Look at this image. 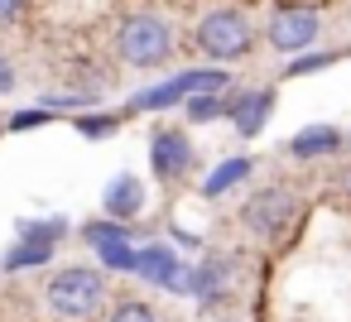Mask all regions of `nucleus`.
Listing matches in <instances>:
<instances>
[{
	"label": "nucleus",
	"instance_id": "nucleus-8",
	"mask_svg": "<svg viewBox=\"0 0 351 322\" xmlns=\"http://www.w3.org/2000/svg\"><path fill=\"white\" fill-rule=\"evenodd\" d=\"M130 269H140L149 284L183 288V279H178V260H173V250H169V245H145V250L135 255V264H130Z\"/></svg>",
	"mask_w": 351,
	"mask_h": 322
},
{
	"label": "nucleus",
	"instance_id": "nucleus-5",
	"mask_svg": "<svg viewBox=\"0 0 351 322\" xmlns=\"http://www.w3.org/2000/svg\"><path fill=\"white\" fill-rule=\"evenodd\" d=\"M221 87H226V73H221V68H202V73H183V77H173L169 87H149V92H140L135 106H140V111H154V106H173V101H183V97H193V92H221Z\"/></svg>",
	"mask_w": 351,
	"mask_h": 322
},
{
	"label": "nucleus",
	"instance_id": "nucleus-9",
	"mask_svg": "<svg viewBox=\"0 0 351 322\" xmlns=\"http://www.w3.org/2000/svg\"><path fill=\"white\" fill-rule=\"evenodd\" d=\"M140 207H145L140 178H130V173L111 178V188H106V212H111L116 221H130V216H140Z\"/></svg>",
	"mask_w": 351,
	"mask_h": 322
},
{
	"label": "nucleus",
	"instance_id": "nucleus-3",
	"mask_svg": "<svg viewBox=\"0 0 351 322\" xmlns=\"http://www.w3.org/2000/svg\"><path fill=\"white\" fill-rule=\"evenodd\" d=\"M197 49L207 58H241L250 49V20L241 10H212L202 25H197Z\"/></svg>",
	"mask_w": 351,
	"mask_h": 322
},
{
	"label": "nucleus",
	"instance_id": "nucleus-11",
	"mask_svg": "<svg viewBox=\"0 0 351 322\" xmlns=\"http://www.w3.org/2000/svg\"><path fill=\"white\" fill-rule=\"evenodd\" d=\"M269 106H274V92H245V97H236V101H231V116H236L241 135H255V130L265 125Z\"/></svg>",
	"mask_w": 351,
	"mask_h": 322
},
{
	"label": "nucleus",
	"instance_id": "nucleus-4",
	"mask_svg": "<svg viewBox=\"0 0 351 322\" xmlns=\"http://www.w3.org/2000/svg\"><path fill=\"white\" fill-rule=\"evenodd\" d=\"M293 212H298V202H293L289 188H265V193H255L245 202V226L260 231V236H284Z\"/></svg>",
	"mask_w": 351,
	"mask_h": 322
},
{
	"label": "nucleus",
	"instance_id": "nucleus-16",
	"mask_svg": "<svg viewBox=\"0 0 351 322\" xmlns=\"http://www.w3.org/2000/svg\"><path fill=\"white\" fill-rule=\"evenodd\" d=\"M20 236H25V240H44V245H53V240L63 236V221H58V216H53V221H25Z\"/></svg>",
	"mask_w": 351,
	"mask_h": 322
},
{
	"label": "nucleus",
	"instance_id": "nucleus-18",
	"mask_svg": "<svg viewBox=\"0 0 351 322\" xmlns=\"http://www.w3.org/2000/svg\"><path fill=\"white\" fill-rule=\"evenodd\" d=\"M188 116H193V121H212V116H221V101H217L212 92H193V97H188Z\"/></svg>",
	"mask_w": 351,
	"mask_h": 322
},
{
	"label": "nucleus",
	"instance_id": "nucleus-21",
	"mask_svg": "<svg viewBox=\"0 0 351 322\" xmlns=\"http://www.w3.org/2000/svg\"><path fill=\"white\" fill-rule=\"evenodd\" d=\"M44 121H49V111H20L10 121V130H29V125H44Z\"/></svg>",
	"mask_w": 351,
	"mask_h": 322
},
{
	"label": "nucleus",
	"instance_id": "nucleus-10",
	"mask_svg": "<svg viewBox=\"0 0 351 322\" xmlns=\"http://www.w3.org/2000/svg\"><path fill=\"white\" fill-rule=\"evenodd\" d=\"M193 274H197V279H193V293H197L202 303H217V298L231 288V260H226V255H217V260H202Z\"/></svg>",
	"mask_w": 351,
	"mask_h": 322
},
{
	"label": "nucleus",
	"instance_id": "nucleus-23",
	"mask_svg": "<svg viewBox=\"0 0 351 322\" xmlns=\"http://www.w3.org/2000/svg\"><path fill=\"white\" fill-rule=\"evenodd\" d=\"M313 68H327V58H298L293 73H313Z\"/></svg>",
	"mask_w": 351,
	"mask_h": 322
},
{
	"label": "nucleus",
	"instance_id": "nucleus-20",
	"mask_svg": "<svg viewBox=\"0 0 351 322\" xmlns=\"http://www.w3.org/2000/svg\"><path fill=\"white\" fill-rule=\"evenodd\" d=\"M77 130H82V135H92V140H101V135H111V130H116V116H82V121H77Z\"/></svg>",
	"mask_w": 351,
	"mask_h": 322
},
{
	"label": "nucleus",
	"instance_id": "nucleus-25",
	"mask_svg": "<svg viewBox=\"0 0 351 322\" xmlns=\"http://www.w3.org/2000/svg\"><path fill=\"white\" fill-rule=\"evenodd\" d=\"M221 322H241V317H221Z\"/></svg>",
	"mask_w": 351,
	"mask_h": 322
},
{
	"label": "nucleus",
	"instance_id": "nucleus-7",
	"mask_svg": "<svg viewBox=\"0 0 351 322\" xmlns=\"http://www.w3.org/2000/svg\"><path fill=\"white\" fill-rule=\"evenodd\" d=\"M149 159H154V173L164 183H173V178H183L193 169V145H188L183 130H159L154 145H149Z\"/></svg>",
	"mask_w": 351,
	"mask_h": 322
},
{
	"label": "nucleus",
	"instance_id": "nucleus-13",
	"mask_svg": "<svg viewBox=\"0 0 351 322\" xmlns=\"http://www.w3.org/2000/svg\"><path fill=\"white\" fill-rule=\"evenodd\" d=\"M245 173H250V159H226V164H221L207 183H202V193H207V197H221V193H226L231 183H241Z\"/></svg>",
	"mask_w": 351,
	"mask_h": 322
},
{
	"label": "nucleus",
	"instance_id": "nucleus-12",
	"mask_svg": "<svg viewBox=\"0 0 351 322\" xmlns=\"http://www.w3.org/2000/svg\"><path fill=\"white\" fill-rule=\"evenodd\" d=\"M341 145V135L337 130H327V125H308L303 135H293V154L298 159H313V154H332Z\"/></svg>",
	"mask_w": 351,
	"mask_h": 322
},
{
	"label": "nucleus",
	"instance_id": "nucleus-2",
	"mask_svg": "<svg viewBox=\"0 0 351 322\" xmlns=\"http://www.w3.org/2000/svg\"><path fill=\"white\" fill-rule=\"evenodd\" d=\"M106 298V279L97 269H63L49 279V308L58 317H87Z\"/></svg>",
	"mask_w": 351,
	"mask_h": 322
},
{
	"label": "nucleus",
	"instance_id": "nucleus-15",
	"mask_svg": "<svg viewBox=\"0 0 351 322\" xmlns=\"http://www.w3.org/2000/svg\"><path fill=\"white\" fill-rule=\"evenodd\" d=\"M125 221H87V240L92 245H111V240H125Z\"/></svg>",
	"mask_w": 351,
	"mask_h": 322
},
{
	"label": "nucleus",
	"instance_id": "nucleus-17",
	"mask_svg": "<svg viewBox=\"0 0 351 322\" xmlns=\"http://www.w3.org/2000/svg\"><path fill=\"white\" fill-rule=\"evenodd\" d=\"M97 250H101V264L106 269H130L135 264V250L125 240H111V245H97Z\"/></svg>",
	"mask_w": 351,
	"mask_h": 322
},
{
	"label": "nucleus",
	"instance_id": "nucleus-19",
	"mask_svg": "<svg viewBox=\"0 0 351 322\" xmlns=\"http://www.w3.org/2000/svg\"><path fill=\"white\" fill-rule=\"evenodd\" d=\"M111 322H159V317H154L149 303H135V298H130V303H121V308L111 312Z\"/></svg>",
	"mask_w": 351,
	"mask_h": 322
},
{
	"label": "nucleus",
	"instance_id": "nucleus-14",
	"mask_svg": "<svg viewBox=\"0 0 351 322\" xmlns=\"http://www.w3.org/2000/svg\"><path fill=\"white\" fill-rule=\"evenodd\" d=\"M49 255H53V245H44V240H25V245H15V250L5 255V269H25V264H49Z\"/></svg>",
	"mask_w": 351,
	"mask_h": 322
},
{
	"label": "nucleus",
	"instance_id": "nucleus-22",
	"mask_svg": "<svg viewBox=\"0 0 351 322\" xmlns=\"http://www.w3.org/2000/svg\"><path fill=\"white\" fill-rule=\"evenodd\" d=\"M20 10H25V0H0V25H10Z\"/></svg>",
	"mask_w": 351,
	"mask_h": 322
},
{
	"label": "nucleus",
	"instance_id": "nucleus-1",
	"mask_svg": "<svg viewBox=\"0 0 351 322\" xmlns=\"http://www.w3.org/2000/svg\"><path fill=\"white\" fill-rule=\"evenodd\" d=\"M116 53L130 68H159L173 53V34H169V25L159 15H130L116 29Z\"/></svg>",
	"mask_w": 351,
	"mask_h": 322
},
{
	"label": "nucleus",
	"instance_id": "nucleus-24",
	"mask_svg": "<svg viewBox=\"0 0 351 322\" xmlns=\"http://www.w3.org/2000/svg\"><path fill=\"white\" fill-rule=\"evenodd\" d=\"M0 87H10V68L5 63H0Z\"/></svg>",
	"mask_w": 351,
	"mask_h": 322
},
{
	"label": "nucleus",
	"instance_id": "nucleus-6",
	"mask_svg": "<svg viewBox=\"0 0 351 322\" xmlns=\"http://www.w3.org/2000/svg\"><path fill=\"white\" fill-rule=\"evenodd\" d=\"M313 39H317V15L313 10H279L274 25H269V44L279 53H303Z\"/></svg>",
	"mask_w": 351,
	"mask_h": 322
}]
</instances>
